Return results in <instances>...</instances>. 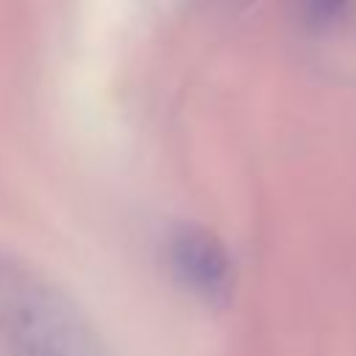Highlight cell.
Wrapping results in <instances>:
<instances>
[{
  "label": "cell",
  "instance_id": "3",
  "mask_svg": "<svg viewBox=\"0 0 356 356\" xmlns=\"http://www.w3.org/2000/svg\"><path fill=\"white\" fill-rule=\"evenodd\" d=\"M350 0H303V17L312 28H328L334 25Z\"/></svg>",
  "mask_w": 356,
  "mask_h": 356
},
{
  "label": "cell",
  "instance_id": "2",
  "mask_svg": "<svg viewBox=\"0 0 356 356\" xmlns=\"http://www.w3.org/2000/svg\"><path fill=\"white\" fill-rule=\"evenodd\" d=\"M167 261L175 278L203 303L225 306L236 286V270L228 248L203 225H178L167 239Z\"/></svg>",
  "mask_w": 356,
  "mask_h": 356
},
{
  "label": "cell",
  "instance_id": "1",
  "mask_svg": "<svg viewBox=\"0 0 356 356\" xmlns=\"http://www.w3.org/2000/svg\"><path fill=\"white\" fill-rule=\"evenodd\" d=\"M0 356H106V348L61 286L0 256Z\"/></svg>",
  "mask_w": 356,
  "mask_h": 356
}]
</instances>
